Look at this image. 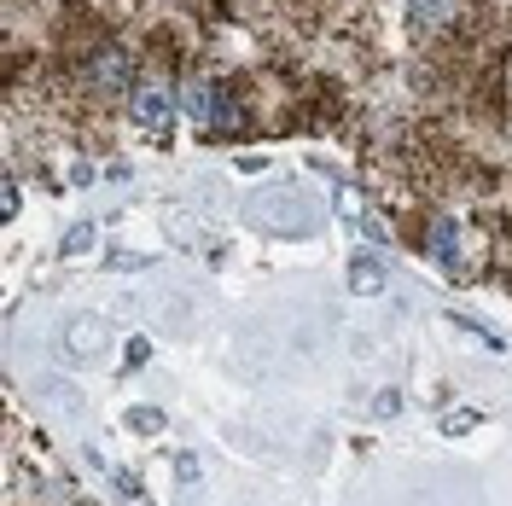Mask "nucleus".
<instances>
[{
    "mask_svg": "<svg viewBox=\"0 0 512 506\" xmlns=\"http://www.w3.org/2000/svg\"><path fill=\"white\" fill-rule=\"evenodd\" d=\"M251 222L280 227V233H309V227H315V210H309V198H303V192L274 187V192H256V198H251Z\"/></svg>",
    "mask_w": 512,
    "mask_h": 506,
    "instance_id": "f257e3e1",
    "label": "nucleus"
},
{
    "mask_svg": "<svg viewBox=\"0 0 512 506\" xmlns=\"http://www.w3.org/2000/svg\"><path fill=\"white\" fill-rule=\"evenodd\" d=\"M128 117H134V128H146V134H163L169 117H175V94L163 82H134L128 88Z\"/></svg>",
    "mask_w": 512,
    "mask_h": 506,
    "instance_id": "f03ea898",
    "label": "nucleus"
},
{
    "mask_svg": "<svg viewBox=\"0 0 512 506\" xmlns=\"http://www.w3.org/2000/svg\"><path fill=\"white\" fill-rule=\"evenodd\" d=\"M82 82L94 94H123V88H134V59H128L123 47H99L94 59L82 64Z\"/></svg>",
    "mask_w": 512,
    "mask_h": 506,
    "instance_id": "7ed1b4c3",
    "label": "nucleus"
},
{
    "mask_svg": "<svg viewBox=\"0 0 512 506\" xmlns=\"http://www.w3.org/2000/svg\"><path fill=\"white\" fill-rule=\"evenodd\" d=\"M64 349L76 355V361H99L105 349H111V326L99 315H82V320H70V332H64Z\"/></svg>",
    "mask_w": 512,
    "mask_h": 506,
    "instance_id": "20e7f679",
    "label": "nucleus"
},
{
    "mask_svg": "<svg viewBox=\"0 0 512 506\" xmlns=\"http://www.w3.org/2000/svg\"><path fill=\"white\" fill-rule=\"evenodd\" d=\"M431 256L443 262L448 274L460 280V268H466V245H460V222H431Z\"/></svg>",
    "mask_w": 512,
    "mask_h": 506,
    "instance_id": "39448f33",
    "label": "nucleus"
},
{
    "mask_svg": "<svg viewBox=\"0 0 512 506\" xmlns=\"http://www.w3.org/2000/svg\"><path fill=\"white\" fill-rule=\"evenodd\" d=\"M408 18H414V30L437 35L460 18V0H408Z\"/></svg>",
    "mask_w": 512,
    "mask_h": 506,
    "instance_id": "423d86ee",
    "label": "nucleus"
},
{
    "mask_svg": "<svg viewBox=\"0 0 512 506\" xmlns=\"http://www.w3.org/2000/svg\"><path fill=\"white\" fill-rule=\"evenodd\" d=\"M384 285H390L384 262H379V256H367V251H361V256L350 262V291H355V297H379Z\"/></svg>",
    "mask_w": 512,
    "mask_h": 506,
    "instance_id": "0eeeda50",
    "label": "nucleus"
},
{
    "mask_svg": "<svg viewBox=\"0 0 512 506\" xmlns=\"http://www.w3.org/2000/svg\"><path fill=\"white\" fill-rule=\"evenodd\" d=\"M216 99H222V88H210V82H198V76L181 82V111L198 117V123H210V117H216Z\"/></svg>",
    "mask_w": 512,
    "mask_h": 506,
    "instance_id": "6e6552de",
    "label": "nucleus"
},
{
    "mask_svg": "<svg viewBox=\"0 0 512 506\" xmlns=\"http://www.w3.org/2000/svg\"><path fill=\"white\" fill-rule=\"evenodd\" d=\"M210 128H216V134H239V128H245V105H239L233 94H222V99H216V117H210Z\"/></svg>",
    "mask_w": 512,
    "mask_h": 506,
    "instance_id": "1a4fd4ad",
    "label": "nucleus"
},
{
    "mask_svg": "<svg viewBox=\"0 0 512 506\" xmlns=\"http://www.w3.org/2000/svg\"><path fill=\"white\" fill-rule=\"evenodd\" d=\"M99 233H94V222H82V227H70V233H64V256H82L88 251V245H94Z\"/></svg>",
    "mask_w": 512,
    "mask_h": 506,
    "instance_id": "9d476101",
    "label": "nucleus"
},
{
    "mask_svg": "<svg viewBox=\"0 0 512 506\" xmlns=\"http://www.w3.org/2000/svg\"><path fill=\"white\" fill-rule=\"evenodd\" d=\"M128 431H146V437H158V431H163V413H158V408H134V413H128Z\"/></svg>",
    "mask_w": 512,
    "mask_h": 506,
    "instance_id": "9b49d317",
    "label": "nucleus"
},
{
    "mask_svg": "<svg viewBox=\"0 0 512 506\" xmlns=\"http://www.w3.org/2000/svg\"><path fill=\"white\" fill-rule=\"evenodd\" d=\"M18 204H24V198H18V181H6V187H0V216L12 222V216H18Z\"/></svg>",
    "mask_w": 512,
    "mask_h": 506,
    "instance_id": "f8f14e48",
    "label": "nucleus"
},
{
    "mask_svg": "<svg viewBox=\"0 0 512 506\" xmlns=\"http://www.w3.org/2000/svg\"><path fill=\"white\" fill-rule=\"evenodd\" d=\"M175 477H181V483H192V477H198V466H192V454H181V460H175Z\"/></svg>",
    "mask_w": 512,
    "mask_h": 506,
    "instance_id": "ddd939ff",
    "label": "nucleus"
}]
</instances>
